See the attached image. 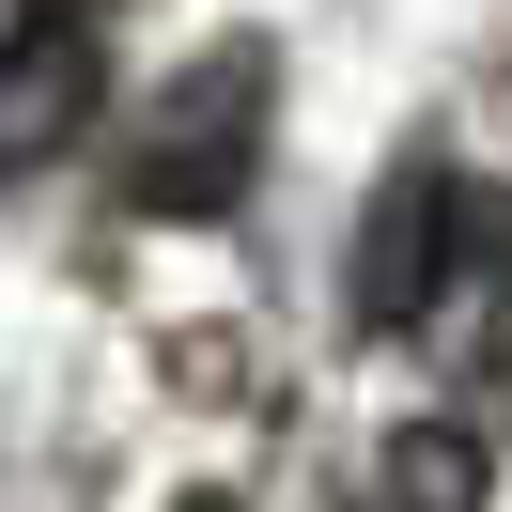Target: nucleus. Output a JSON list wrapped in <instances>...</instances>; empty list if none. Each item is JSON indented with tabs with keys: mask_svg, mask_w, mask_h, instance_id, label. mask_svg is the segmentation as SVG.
I'll return each instance as SVG.
<instances>
[{
	"mask_svg": "<svg viewBox=\"0 0 512 512\" xmlns=\"http://www.w3.org/2000/svg\"><path fill=\"white\" fill-rule=\"evenodd\" d=\"M264 125H280V47L218 32L202 63H171L156 109L125 125V202L140 218H233L249 171H264Z\"/></svg>",
	"mask_w": 512,
	"mask_h": 512,
	"instance_id": "obj_1",
	"label": "nucleus"
},
{
	"mask_svg": "<svg viewBox=\"0 0 512 512\" xmlns=\"http://www.w3.org/2000/svg\"><path fill=\"white\" fill-rule=\"evenodd\" d=\"M450 249H466V171H450L435 140H404V156L373 171V202H357V249H342V311L373 326V342H419V311H435Z\"/></svg>",
	"mask_w": 512,
	"mask_h": 512,
	"instance_id": "obj_2",
	"label": "nucleus"
},
{
	"mask_svg": "<svg viewBox=\"0 0 512 512\" xmlns=\"http://www.w3.org/2000/svg\"><path fill=\"white\" fill-rule=\"evenodd\" d=\"M94 16H109V0H32V16L0 32V171L63 156V140L94 125V94H109V47H94Z\"/></svg>",
	"mask_w": 512,
	"mask_h": 512,
	"instance_id": "obj_3",
	"label": "nucleus"
},
{
	"mask_svg": "<svg viewBox=\"0 0 512 512\" xmlns=\"http://www.w3.org/2000/svg\"><path fill=\"white\" fill-rule=\"evenodd\" d=\"M419 342H435L450 388H512V202H466V249H450Z\"/></svg>",
	"mask_w": 512,
	"mask_h": 512,
	"instance_id": "obj_4",
	"label": "nucleus"
},
{
	"mask_svg": "<svg viewBox=\"0 0 512 512\" xmlns=\"http://www.w3.org/2000/svg\"><path fill=\"white\" fill-rule=\"evenodd\" d=\"M187 512H233V497H187Z\"/></svg>",
	"mask_w": 512,
	"mask_h": 512,
	"instance_id": "obj_5",
	"label": "nucleus"
}]
</instances>
